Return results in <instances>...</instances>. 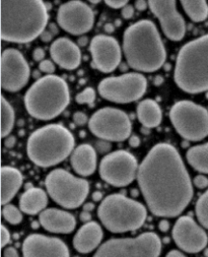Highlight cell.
Masks as SVG:
<instances>
[{"label": "cell", "instance_id": "obj_1", "mask_svg": "<svg viewBox=\"0 0 208 257\" xmlns=\"http://www.w3.org/2000/svg\"><path fill=\"white\" fill-rule=\"evenodd\" d=\"M137 181L148 209L159 218L178 217L193 197L185 164L170 144L152 147L139 165Z\"/></svg>", "mask_w": 208, "mask_h": 257}, {"label": "cell", "instance_id": "obj_2", "mask_svg": "<svg viewBox=\"0 0 208 257\" xmlns=\"http://www.w3.org/2000/svg\"><path fill=\"white\" fill-rule=\"evenodd\" d=\"M48 19L43 0H2V39L30 43L45 31Z\"/></svg>", "mask_w": 208, "mask_h": 257}, {"label": "cell", "instance_id": "obj_3", "mask_svg": "<svg viewBox=\"0 0 208 257\" xmlns=\"http://www.w3.org/2000/svg\"><path fill=\"white\" fill-rule=\"evenodd\" d=\"M123 51L128 65L140 72H154L165 62L166 52L155 25L141 20L128 27L123 37Z\"/></svg>", "mask_w": 208, "mask_h": 257}, {"label": "cell", "instance_id": "obj_4", "mask_svg": "<svg viewBox=\"0 0 208 257\" xmlns=\"http://www.w3.org/2000/svg\"><path fill=\"white\" fill-rule=\"evenodd\" d=\"M175 82L188 94L208 91V34L185 44L178 53Z\"/></svg>", "mask_w": 208, "mask_h": 257}, {"label": "cell", "instance_id": "obj_5", "mask_svg": "<svg viewBox=\"0 0 208 257\" xmlns=\"http://www.w3.org/2000/svg\"><path fill=\"white\" fill-rule=\"evenodd\" d=\"M74 146V137L65 126L49 124L30 136L27 153L35 165L48 168L63 162L72 154Z\"/></svg>", "mask_w": 208, "mask_h": 257}, {"label": "cell", "instance_id": "obj_6", "mask_svg": "<svg viewBox=\"0 0 208 257\" xmlns=\"http://www.w3.org/2000/svg\"><path fill=\"white\" fill-rule=\"evenodd\" d=\"M70 102L67 82L60 76L47 74L39 78L28 90L25 106L28 113L42 121L59 116Z\"/></svg>", "mask_w": 208, "mask_h": 257}, {"label": "cell", "instance_id": "obj_7", "mask_svg": "<svg viewBox=\"0 0 208 257\" xmlns=\"http://www.w3.org/2000/svg\"><path fill=\"white\" fill-rule=\"evenodd\" d=\"M98 217L108 231L120 234L141 228L146 221L147 210L142 203L114 193L103 199Z\"/></svg>", "mask_w": 208, "mask_h": 257}, {"label": "cell", "instance_id": "obj_8", "mask_svg": "<svg viewBox=\"0 0 208 257\" xmlns=\"http://www.w3.org/2000/svg\"><path fill=\"white\" fill-rule=\"evenodd\" d=\"M49 196L60 206L67 209L79 207L87 199L90 184L87 180L77 178L63 169H55L45 180Z\"/></svg>", "mask_w": 208, "mask_h": 257}, {"label": "cell", "instance_id": "obj_9", "mask_svg": "<svg viewBox=\"0 0 208 257\" xmlns=\"http://www.w3.org/2000/svg\"><path fill=\"white\" fill-rule=\"evenodd\" d=\"M176 132L185 140L199 142L208 137V111L191 101H179L170 110Z\"/></svg>", "mask_w": 208, "mask_h": 257}, {"label": "cell", "instance_id": "obj_10", "mask_svg": "<svg viewBox=\"0 0 208 257\" xmlns=\"http://www.w3.org/2000/svg\"><path fill=\"white\" fill-rule=\"evenodd\" d=\"M161 241L153 232L142 233L136 238L111 239L101 245L96 257H157Z\"/></svg>", "mask_w": 208, "mask_h": 257}, {"label": "cell", "instance_id": "obj_11", "mask_svg": "<svg viewBox=\"0 0 208 257\" xmlns=\"http://www.w3.org/2000/svg\"><path fill=\"white\" fill-rule=\"evenodd\" d=\"M146 77L138 72H128L120 76L104 78L99 84V94L107 101L116 104L135 102L145 94Z\"/></svg>", "mask_w": 208, "mask_h": 257}, {"label": "cell", "instance_id": "obj_12", "mask_svg": "<svg viewBox=\"0 0 208 257\" xmlns=\"http://www.w3.org/2000/svg\"><path fill=\"white\" fill-rule=\"evenodd\" d=\"M89 128L94 136L109 142H124L130 138L132 124L124 111L105 107L93 114Z\"/></svg>", "mask_w": 208, "mask_h": 257}, {"label": "cell", "instance_id": "obj_13", "mask_svg": "<svg viewBox=\"0 0 208 257\" xmlns=\"http://www.w3.org/2000/svg\"><path fill=\"white\" fill-rule=\"evenodd\" d=\"M136 158L127 151H116L103 158L100 164L101 178L115 187L131 184L138 173Z\"/></svg>", "mask_w": 208, "mask_h": 257}, {"label": "cell", "instance_id": "obj_14", "mask_svg": "<svg viewBox=\"0 0 208 257\" xmlns=\"http://www.w3.org/2000/svg\"><path fill=\"white\" fill-rule=\"evenodd\" d=\"M57 23L65 32L79 36L93 29L95 15L87 4L80 0H70L59 8Z\"/></svg>", "mask_w": 208, "mask_h": 257}, {"label": "cell", "instance_id": "obj_15", "mask_svg": "<svg viewBox=\"0 0 208 257\" xmlns=\"http://www.w3.org/2000/svg\"><path fill=\"white\" fill-rule=\"evenodd\" d=\"M30 66L17 49H6L2 55V88L11 93L19 92L28 83Z\"/></svg>", "mask_w": 208, "mask_h": 257}, {"label": "cell", "instance_id": "obj_16", "mask_svg": "<svg viewBox=\"0 0 208 257\" xmlns=\"http://www.w3.org/2000/svg\"><path fill=\"white\" fill-rule=\"evenodd\" d=\"M148 7L157 18L166 38L172 41L184 38L186 24L177 10L176 0H148Z\"/></svg>", "mask_w": 208, "mask_h": 257}, {"label": "cell", "instance_id": "obj_17", "mask_svg": "<svg viewBox=\"0 0 208 257\" xmlns=\"http://www.w3.org/2000/svg\"><path fill=\"white\" fill-rule=\"evenodd\" d=\"M93 66L98 70L109 73L114 71L121 62L122 52L118 41L108 35H98L90 45Z\"/></svg>", "mask_w": 208, "mask_h": 257}, {"label": "cell", "instance_id": "obj_18", "mask_svg": "<svg viewBox=\"0 0 208 257\" xmlns=\"http://www.w3.org/2000/svg\"><path fill=\"white\" fill-rule=\"evenodd\" d=\"M172 235L177 246L187 253H198L208 243L205 231L189 216H183L177 220Z\"/></svg>", "mask_w": 208, "mask_h": 257}, {"label": "cell", "instance_id": "obj_19", "mask_svg": "<svg viewBox=\"0 0 208 257\" xmlns=\"http://www.w3.org/2000/svg\"><path fill=\"white\" fill-rule=\"evenodd\" d=\"M25 257H68L69 249L60 239L41 234L29 235L22 246Z\"/></svg>", "mask_w": 208, "mask_h": 257}, {"label": "cell", "instance_id": "obj_20", "mask_svg": "<svg viewBox=\"0 0 208 257\" xmlns=\"http://www.w3.org/2000/svg\"><path fill=\"white\" fill-rule=\"evenodd\" d=\"M50 54L53 61L66 70L76 69L81 62L79 47L68 38L55 40L50 47Z\"/></svg>", "mask_w": 208, "mask_h": 257}, {"label": "cell", "instance_id": "obj_21", "mask_svg": "<svg viewBox=\"0 0 208 257\" xmlns=\"http://www.w3.org/2000/svg\"><path fill=\"white\" fill-rule=\"evenodd\" d=\"M39 222L46 231L54 234H70L76 227L73 215L58 208L44 209L39 217Z\"/></svg>", "mask_w": 208, "mask_h": 257}, {"label": "cell", "instance_id": "obj_22", "mask_svg": "<svg viewBox=\"0 0 208 257\" xmlns=\"http://www.w3.org/2000/svg\"><path fill=\"white\" fill-rule=\"evenodd\" d=\"M103 230L96 222H87L75 234L73 238L74 249L82 254L93 252L101 244Z\"/></svg>", "mask_w": 208, "mask_h": 257}, {"label": "cell", "instance_id": "obj_23", "mask_svg": "<svg viewBox=\"0 0 208 257\" xmlns=\"http://www.w3.org/2000/svg\"><path fill=\"white\" fill-rule=\"evenodd\" d=\"M70 164L76 174L82 177L93 175L97 169V153L95 149L87 144L78 146L71 154Z\"/></svg>", "mask_w": 208, "mask_h": 257}, {"label": "cell", "instance_id": "obj_24", "mask_svg": "<svg viewBox=\"0 0 208 257\" xmlns=\"http://www.w3.org/2000/svg\"><path fill=\"white\" fill-rule=\"evenodd\" d=\"M47 203V193L38 187L27 189L20 198V207L22 211L30 216H35L43 211L46 208Z\"/></svg>", "mask_w": 208, "mask_h": 257}, {"label": "cell", "instance_id": "obj_25", "mask_svg": "<svg viewBox=\"0 0 208 257\" xmlns=\"http://www.w3.org/2000/svg\"><path fill=\"white\" fill-rule=\"evenodd\" d=\"M23 184V175L17 168H2V203L8 204L18 193Z\"/></svg>", "mask_w": 208, "mask_h": 257}, {"label": "cell", "instance_id": "obj_26", "mask_svg": "<svg viewBox=\"0 0 208 257\" xmlns=\"http://www.w3.org/2000/svg\"><path fill=\"white\" fill-rule=\"evenodd\" d=\"M137 118L139 122L146 128L157 127L162 118L159 105L152 99H145L138 104Z\"/></svg>", "mask_w": 208, "mask_h": 257}, {"label": "cell", "instance_id": "obj_27", "mask_svg": "<svg viewBox=\"0 0 208 257\" xmlns=\"http://www.w3.org/2000/svg\"><path fill=\"white\" fill-rule=\"evenodd\" d=\"M187 161L198 172L208 174V143L192 147L187 152Z\"/></svg>", "mask_w": 208, "mask_h": 257}, {"label": "cell", "instance_id": "obj_28", "mask_svg": "<svg viewBox=\"0 0 208 257\" xmlns=\"http://www.w3.org/2000/svg\"><path fill=\"white\" fill-rule=\"evenodd\" d=\"M180 2L191 21L201 23L208 18V5L206 0H180Z\"/></svg>", "mask_w": 208, "mask_h": 257}, {"label": "cell", "instance_id": "obj_29", "mask_svg": "<svg viewBox=\"0 0 208 257\" xmlns=\"http://www.w3.org/2000/svg\"><path fill=\"white\" fill-rule=\"evenodd\" d=\"M15 125V111L5 97L2 98V137H8Z\"/></svg>", "mask_w": 208, "mask_h": 257}, {"label": "cell", "instance_id": "obj_30", "mask_svg": "<svg viewBox=\"0 0 208 257\" xmlns=\"http://www.w3.org/2000/svg\"><path fill=\"white\" fill-rule=\"evenodd\" d=\"M195 211L200 225L203 228L208 229V189L198 198Z\"/></svg>", "mask_w": 208, "mask_h": 257}, {"label": "cell", "instance_id": "obj_31", "mask_svg": "<svg viewBox=\"0 0 208 257\" xmlns=\"http://www.w3.org/2000/svg\"><path fill=\"white\" fill-rule=\"evenodd\" d=\"M22 209L20 210L14 204H5L3 208V217L11 225H19L23 221Z\"/></svg>", "mask_w": 208, "mask_h": 257}, {"label": "cell", "instance_id": "obj_32", "mask_svg": "<svg viewBox=\"0 0 208 257\" xmlns=\"http://www.w3.org/2000/svg\"><path fill=\"white\" fill-rule=\"evenodd\" d=\"M96 100V91L93 88H86L75 97L76 103L79 105H92Z\"/></svg>", "mask_w": 208, "mask_h": 257}, {"label": "cell", "instance_id": "obj_33", "mask_svg": "<svg viewBox=\"0 0 208 257\" xmlns=\"http://www.w3.org/2000/svg\"><path fill=\"white\" fill-rule=\"evenodd\" d=\"M39 69H40L42 72H44V73L52 74V73H54V71H55V65H54V63H53L52 61L47 60V59H44V60H42V61L40 62V64H39Z\"/></svg>", "mask_w": 208, "mask_h": 257}, {"label": "cell", "instance_id": "obj_34", "mask_svg": "<svg viewBox=\"0 0 208 257\" xmlns=\"http://www.w3.org/2000/svg\"><path fill=\"white\" fill-rule=\"evenodd\" d=\"M0 241H2V248H5L11 242V233L5 225L2 226V231H0Z\"/></svg>", "mask_w": 208, "mask_h": 257}, {"label": "cell", "instance_id": "obj_35", "mask_svg": "<svg viewBox=\"0 0 208 257\" xmlns=\"http://www.w3.org/2000/svg\"><path fill=\"white\" fill-rule=\"evenodd\" d=\"M73 121L76 125L83 126V125H86L87 123H89V118L85 113L78 111V112H75L73 114Z\"/></svg>", "mask_w": 208, "mask_h": 257}, {"label": "cell", "instance_id": "obj_36", "mask_svg": "<svg viewBox=\"0 0 208 257\" xmlns=\"http://www.w3.org/2000/svg\"><path fill=\"white\" fill-rule=\"evenodd\" d=\"M194 185L199 189H205L208 187V178L204 175H197L193 180Z\"/></svg>", "mask_w": 208, "mask_h": 257}, {"label": "cell", "instance_id": "obj_37", "mask_svg": "<svg viewBox=\"0 0 208 257\" xmlns=\"http://www.w3.org/2000/svg\"><path fill=\"white\" fill-rule=\"evenodd\" d=\"M104 2L112 9H122L128 4L129 0H104Z\"/></svg>", "mask_w": 208, "mask_h": 257}, {"label": "cell", "instance_id": "obj_38", "mask_svg": "<svg viewBox=\"0 0 208 257\" xmlns=\"http://www.w3.org/2000/svg\"><path fill=\"white\" fill-rule=\"evenodd\" d=\"M134 16V8L130 5H126L122 8V17L125 20H129Z\"/></svg>", "mask_w": 208, "mask_h": 257}, {"label": "cell", "instance_id": "obj_39", "mask_svg": "<svg viewBox=\"0 0 208 257\" xmlns=\"http://www.w3.org/2000/svg\"><path fill=\"white\" fill-rule=\"evenodd\" d=\"M110 148H111V145L109 144V141L102 140L97 143V149L100 153H107V152H109Z\"/></svg>", "mask_w": 208, "mask_h": 257}, {"label": "cell", "instance_id": "obj_40", "mask_svg": "<svg viewBox=\"0 0 208 257\" xmlns=\"http://www.w3.org/2000/svg\"><path fill=\"white\" fill-rule=\"evenodd\" d=\"M33 58L38 61V62H41L42 60H44L45 58V51L44 49L42 48H36L33 52Z\"/></svg>", "mask_w": 208, "mask_h": 257}, {"label": "cell", "instance_id": "obj_41", "mask_svg": "<svg viewBox=\"0 0 208 257\" xmlns=\"http://www.w3.org/2000/svg\"><path fill=\"white\" fill-rule=\"evenodd\" d=\"M5 257H18L19 253L15 247H9L4 251Z\"/></svg>", "mask_w": 208, "mask_h": 257}, {"label": "cell", "instance_id": "obj_42", "mask_svg": "<svg viewBox=\"0 0 208 257\" xmlns=\"http://www.w3.org/2000/svg\"><path fill=\"white\" fill-rule=\"evenodd\" d=\"M90 212H91V211L83 210V211L80 213V220H81L82 222H85V223L90 222L91 219H92V216H91Z\"/></svg>", "mask_w": 208, "mask_h": 257}, {"label": "cell", "instance_id": "obj_43", "mask_svg": "<svg viewBox=\"0 0 208 257\" xmlns=\"http://www.w3.org/2000/svg\"><path fill=\"white\" fill-rule=\"evenodd\" d=\"M158 228L161 232H168L170 229V223L168 221H160V223L158 224Z\"/></svg>", "mask_w": 208, "mask_h": 257}, {"label": "cell", "instance_id": "obj_44", "mask_svg": "<svg viewBox=\"0 0 208 257\" xmlns=\"http://www.w3.org/2000/svg\"><path fill=\"white\" fill-rule=\"evenodd\" d=\"M147 5H148V3H146L145 0H137L136 4H135V7L139 11H144L146 9Z\"/></svg>", "mask_w": 208, "mask_h": 257}, {"label": "cell", "instance_id": "obj_45", "mask_svg": "<svg viewBox=\"0 0 208 257\" xmlns=\"http://www.w3.org/2000/svg\"><path fill=\"white\" fill-rule=\"evenodd\" d=\"M129 145H130L132 148H137V147L140 145V140H139V138H137V137H135V136L131 137L130 140H129Z\"/></svg>", "mask_w": 208, "mask_h": 257}, {"label": "cell", "instance_id": "obj_46", "mask_svg": "<svg viewBox=\"0 0 208 257\" xmlns=\"http://www.w3.org/2000/svg\"><path fill=\"white\" fill-rule=\"evenodd\" d=\"M166 256L168 257H172V256H175V257H184L185 255L179 251V250H171L168 254H166Z\"/></svg>", "mask_w": 208, "mask_h": 257}, {"label": "cell", "instance_id": "obj_47", "mask_svg": "<svg viewBox=\"0 0 208 257\" xmlns=\"http://www.w3.org/2000/svg\"><path fill=\"white\" fill-rule=\"evenodd\" d=\"M41 38H42V40H43L44 42H48L49 40H51L52 35H51L50 32H43V33H42V35H41Z\"/></svg>", "mask_w": 208, "mask_h": 257}, {"label": "cell", "instance_id": "obj_48", "mask_svg": "<svg viewBox=\"0 0 208 257\" xmlns=\"http://www.w3.org/2000/svg\"><path fill=\"white\" fill-rule=\"evenodd\" d=\"M95 208V204L94 203H86L85 205H83V210H87V211H92L93 209Z\"/></svg>", "mask_w": 208, "mask_h": 257}, {"label": "cell", "instance_id": "obj_49", "mask_svg": "<svg viewBox=\"0 0 208 257\" xmlns=\"http://www.w3.org/2000/svg\"><path fill=\"white\" fill-rule=\"evenodd\" d=\"M102 193L101 192H99V191H97V192H95L94 194H93V198H94V200L95 201H99V200H101L102 199Z\"/></svg>", "mask_w": 208, "mask_h": 257}, {"label": "cell", "instance_id": "obj_50", "mask_svg": "<svg viewBox=\"0 0 208 257\" xmlns=\"http://www.w3.org/2000/svg\"><path fill=\"white\" fill-rule=\"evenodd\" d=\"M88 41V39L87 38H81V39H79V45H81V46H86L87 45V42Z\"/></svg>", "mask_w": 208, "mask_h": 257}, {"label": "cell", "instance_id": "obj_51", "mask_svg": "<svg viewBox=\"0 0 208 257\" xmlns=\"http://www.w3.org/2000/svg\"><path fill=\"white\" fill-rule=\"evenodd\" d=\"M105 30L108 32V33H111L113 30H114V27L112 26V25H106V27H105Z\"/></svg>", "mask_w": 208, "mask_h": 257}, {"label": "cell", "instance_id": "obj_52", "mask_svg": "<svg viewBox=\"0 0 208 257\" xmlns=\"http://www.w3.org/2000/svg\"><path fill=\"white\" fill-rule=\"evenodd\" d=\"M90 3H92V4H94V5H96V4H99V3H101L102 0H89Z\"/></svg>", "mask_w": 208, "mask_h": 257}, {"label": "cell", "instance_id": "obj_53", "mask_svg": "<svg viewBox=\"0 0 208 257\" xmlns=\"http://www.w3.org/2000/svg\"><path fill=\"white\" fill-rule=\"evenodd\" d=\"M204 255H205V256H208V249H206V250L204 251Z\"/></svg>", "mask_w": 208, "mask_h": 257}]
</instances>
